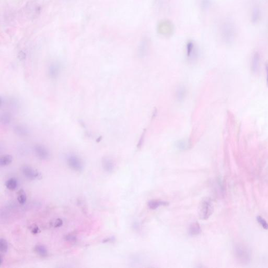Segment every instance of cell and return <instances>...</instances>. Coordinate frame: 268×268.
Returning <instances> with one entry per match:
<instances>
[{
  "mask_svg": "<svg viewBox=\"0 0 268 268\" xmlns=\"http://www.w3.org/2000/svg\"><path fill=\"white\" fill-rule=\"evenodd\" d=\"M214 212L213 202L209 198H205L200 203L198 209L199 216L202 220H206L211 216Z\"/></svg>",
  "mask_w": 268,
  "mask_h": 268,
  "instance_id": "1",
  "label": "cell"
},
{
  "mask_svg": "<svg viewBox=\"0 0 268 268\" xmlns=\"http://www.w3.org/2000/svg\"><path fill=\"white\" fill-rule=\"evenodd\" d=\"M102 166L103 169L107 172L111 173L114 171L115 164L113 160L109 157H103L102 159Z\"/></svg>",
  "mask_w": 268,
  "mask_h": 268,
  "instance_id": "9",
  "label": "cell"
},
{
  "mask_svg": "<svg viewBox=\"0 0 268 268\" xmlns=\"http://www.w3.org/2000/svg\"><path fill=\"white\" fill-rule=\"evenodd\" d=\"M176 147L178 150L181 151H184L189 149L191 147V143L189 140L181 139L178 140L176 142Z\"/></svg>",
  "mask_w": 268,
  "mask_h": 268,
  "instance_id": "15",
  "label": "cell"
},
{
  "mask_svg": "<svg viewBox=\"0 0 268 268\" xmlns=\"http://www.w3.org/2000/svg\"><path fill=\"white\" fill-rule=\"evenodd\" d=\"M34 152L38 159L47 160L50 157V152L44 145L37 144L34 147Z\"/></svg>",
  "mask_w": 268,
  "mask_h": 268,
  "instance_id": "6",
  "label": "cell"
},
{
  "mask_svg": "<svg viewBox=\"0 0 268 268\" xmlns=\"http://www.w3.org/2000/svg\"><path fill=\"white\" fill-rule=\"evenodd\" d=\"M11 121V117L9 113H4L1 116V122L3 125L10 124Z\"/></svg>",
  "mask_w": 268,
  "mask_h": 268,
  "instance_id": "22",
  "label": "cell"
},
{
  "mask_svg": "<svg viewBox=\"0 0 268 268\" xmlns=\"http://www.w3.org/2000/svg\"><path fill=\"white\" fill-rule=\"evenodd\" d=\"M189 231L191 236H197L201 233V228L199 223L194 222L191 225Z\"/></svg>",
  "mask_w": 268,
  "mask_h": 268,
  "instance_id": "16",
  "label": "cell"
},
{
  "mask_svg": "<svg viewBox=\"0 0 268 268\" xmlns=\"http://www.w3.org/2000/svg\"><path fill=\"white\" fill-rule=\"evenodd\" d=\"M187 95V89L185 86L180 85L176 89L175 92V97L177 101L179 102H182L185 100Z\"/></svg>",
  "mask_w": 268,
  "mask_h": 268,
  "instance_id": "10",
  "label": "cell"
},
{
  "mask_svg": "<svg viewBox=\"0 0 268 268\" xmlns=\"http://www.w3.org/2000/svg\"><path fill=\"white\" fill-rule=\"evenodd\" d=\"M114 240H115V238L113 237H111L104 238V239L103 240L102 242L103 243H107V242H113Z\"/></svg>",
  "mask_w": 268,
  "mask_h": 268,
  "instance_id": "30",
  "label": "cell"
},
{
  "mask_svg": "<svg viewBox=\"0 0 268 268\" xmlns=\"http://www.w3.org/2000/svg\"><path fill=\"white\" fill-rule=\"evenodd\" d=\"M174 25L173 23L169 19H163L159 21L157 25L158 33L165 37H170L174 33Z\"/></svg>",
  "mask_w": 268,
  "mask_h": 268,
  "instance_id": "2",
  "label": "cell"
},
{
  "mask_svg": "<svg viewBox=\"0 0 268 268\" xmlns=\"http://www.w3.org/2000/svg\"><path fill=\"white\" fill-rule=\"evenodd\" d=\"M67 165L71 170L76 172H81L84 169L82 160L78 156L74 154H69L66 157Z\"/></svg>",
  "mask_w": 268,
  "mask_h": 268,
  "instance_id": "3",
  "label": "cell"
},
{
  "mask_svg": "<svg viewBox=\"0 0 268 268\" xmlns=\"http://www.w3.org/2000/svg\"><path fill=\"white\" fill-rule=\"evenodd\" d=\"M150 41L147 37L143 38L139 43L137 49V56L140 58L146 57L149 51Z\"/></svg>",
  "mask_w": 268,
  "mask_h": 268,
  "instance_id": "7",
  "label": "cell"
},
{
  "mask_svg": "<svg viewBox=\"0 0 268 268\" xmlns=\"http://www.w3.org/2000/svg\"><path fill=\"white\" fill-rule=\"evenodd\" d=\"M5 185L8 190L14 191L18 187V181L15 178H10L6 181Z\"/></svg>",
  "mask_w": 268,
  "mask_h": 268,
  "instance_id": "17",
  "label": "cell"
},
{
  "mask_svg": "<svg viewBox=\"0 0 268 268\" xmlns=\"http://www.w3.org/2000/svg\"><path fill=\"white\" fill-rule=\"evenodd\" d=\"M25 56H26L24 52H22V51L20 52V53L19 54V59H20L21 60L24 59H25Z\"/></svg>",
  "mask_w": 268,
  "mask_h": 268,
  "instance_id": "33",
  "label": "cell"
},
{
  "mask_svg": "<svg viewBox=\"0 0 268 268\" xmlns=\"http://www.w3.org/2000/svg\"><path fill=\"white\" fill-rule=\"evenodd\" d=\"M169 203L167 202L159 200V199H152L150 200L148 203V207L152 209H155L160 206H167Z\"/></svg>",
  "mask_w": 268,
  "mask_h": 268,
  "instance_id": "14",
  "label": "cell"
},
{
  "mask_svg": "<svg viewBox=\"0 0 268 268\" xmlns=\"http://www.w3.org/2000/svg\"><path fill=\"white\" fill-rule=\"evenodd\" d=\"M64 239L68 242L74 243V242H76L78 239L76 235H74L73 234H68L65 236Z\"/></svg>",
  "mask_w": 268,
  "mask_h": 268,
  "instance_id": "27",
  "label": "cell"
},
{
  "mask_svg": "<svg viewBox=\"0 0 268 268\" xmlns=\"http://www.w3.org/2000/svg\"><path fill=\"white\" fill-rule=\"evenodd\" d=\"M17 201L19 204L24 205L27 201V195L24 190H19L17 192Z\"/></svg>",
  "mask_w": 268,
  "mask_h": 268,
  "instance_id": "20",
  "label": "cell"
},
{
  "mask_svg": "<svg viewBox=\"0 0 268 268\" xmlns=\"http://www.w3.org/2000/svg\"><path fill=\"white\" fill-rule=\"evenodd\" d=\"M21 171L25 177L31 180H39L42 178L41 174L39 171L29 166L24 165L21 167Z\"/></svg>",
  "mask_w": 268,
  "mask_h": 268,
  "instance_id": "5",
  "label": "cell"
},
{
  "mask_svg": "<svg viewBox=\"0 0 268 268\" xmlns=\"http://www.w3.org/2000/svg\"><path fill=\"white\" fill-rule=\"evenodd\" d=\"M14 132L17 135L26 136L29 135L28 129L23 125H16L14 127Z\"/></svg>",
  "mask_w": 268,
  "mask_h": 268,
  "instance_id": "18",
  "label": "cell"
},
{
  "mask_svg": "<svg viewBox=\"0 0 268 268\" xmlns=\"http://www.w3.org/2000/svg\"><path fill=\"white\" fill-rule=\"evenodd\" d=\"M257 221L258 223L262 226V227L264 228V229L267 230L268 229V224L266 222L264 219H263L262 217L260 216H258L257 217Z\"/></svg>",
  "mask_w": 268,
  "mask_h": 268,
  "instance_id": "25",
  "label": "cell"
},
{
  "mask_svg": "<svg viewBox=\"0 0 268 268\" xmlns=\"http://www.w3.org/2000/svg\"><path fill=\"white\" fill-rule=\"evenodd\" d=\"M8 243L7 241L4 238H1L0 240V252L1 254H5L8 250Z\"/></svg>",
  "mask_w": 268,
  "mask_h": 268,
  "instance_id": "24",
  "label": "cell"
},
{
  "mask_svg": "<svg viewBox=\"0 0 268 268\" xmlns=\"http://www.w3.org/2000/svg\"><path fill=\"white\" fill-rule=\"evenodd\" d=\"M246 252L247 251L245 250L244 249H242L239 247H238L237 249L236 250V253L237 256L238 257V258H242L246 261L248 260V254Z\"/></svg>",
  "mask_w": 268,
  "mask_h": 268,
  "instance_id": "21",
  "label": "cell"
},
{
  "mask_svg": "<svg viewBox=\"0 0 268 268\" xmlns=\"http://www.w3.org/2000/svg\"><path fill=\"white\" fill-rule=\"evenodd\" d=\"M229 24L225 25L224 28L223 29L224 38L225 39L226 42L228 43H231L233 38V34L234 33L232 27Z\"/></svg>",
  "mask_w": 268,
  "mask_h": 268,
  "instance_id": "12",
  "label": "cell"
},
{
  "mask_svg": "<svg viewBox=\"0 0 268 268\" xmlns=\"http://www.w3.org/2000/svg\"><path fill=\"white\" fill-rule=\"evenodd\" d=\"M60 70V66L58 64L53 63L50 64L48 70V74L49 78L52 79L57 78L59 75Z\"/></svg>",
  "mask_w": 268,
  "mask_h": 268,
  "instance_id": "11",
  "label": "cell"
},
{
  "mask_svg": "<svg viewBox=\"0 0 268 268\" xmlns=\"http://www.w3.org/2000/svg\"><path fill=\"white\" fill-rule=\"evenodd\" d=\"M63 224V221L61 218H57L55 222L53 223L52 225L55 228H58L61 227Z\"/></svg>",
  "mask_w": 268,
  "mask_h": 268,
  "instance_id": "28",
  "label": "cell"
},
{
  "mask_svg": "<svg viewBox=\"0 0 268 268\" xmlns=\"http://www.w3.org/2000/svg\"><path fill=\"white\" fill-rule=\"evenodd\" d=\"M144 133H145V132L143 133L142 135L141 136V138H140V140H139V142H138V147H141V146L142 145L143 140H144V136H145Z\"/></svg>",
  "mask_w": 268,
  "mask_h": 268,
  "instance_id": "32",
  "label": "cell"
},
{
  "mask_svg": "<svg viewBox=\"0 0 268 268\" xmlns=\"http://www.w3.org/2000/svg\"><path fill=\"white\" fill-rule=\"evenodd\" d=\"M40 232H41L40 229L37 226L33 227L32 228H31V232L33 234H34V235H36L37 234H39V233H40Z\"/></svg>",
  "mask_w": 268,
  "mask_h": 268,
  "instance_id": "29",
  "label": "cell"
},
{
  "mask_svg": "<svg viewBox=\"0 0 268 268\" xmlns=\"http://www.w3.org/2000/svg\"><path fill=\"white\" fill-rule=\"evenodd\" d=\"M34 252L39 256L45 258L48 256V250L47 248L44 245L41 244H36L34 247Z\"/></svg>",
  "mask_w": 268,
  "mask_h": 268,
  "instance_id": "13",
  "label": "cell"
},
{
  "mask_svg": "<svg viewBox=\"0 0 268 268\" xmlns=\"http://www.w3.org/2000/svg\"><path fill=\"white\" fill-rule=\"evenodd\" d=\"M13 162V157L10 154L3 155L0 158V166L1 167L7 166Z\"/></svg>",
  "mask_w": 268,
  "mask_h": 268,
  "instance_id": "19",
  "label": "cell"
},
{
  "mask_svg": "<svg viewBox=\"0 0 268 268\" xmlns=\"http://www.w3.org/2000/svg\"><path fill=\"white\" fill-rule=\"evenodd\" d=\"M260 55L259 52H255L252 58L251 62V71L254 74H258L260 68Z\"/></svg>",
  "mask_w": 268,
  "mask_h": 268,
  "instance_id": "8",
  "label": "cell"
},
{
  "mask_svg": "<svg viewBox=\"0 0 268 268\" xmlns=\"http://www.w3.org/2000/svg\"><path fill=\"white\" fill-rule=\"evenodd\" d=\"M211 4V0H201V8L202 10H207L208 9Z\"/></svg>",
  "mask_w": 268,
  "mask_h": 268,
  "instance_id": "26",
  "label": "cell"
},
{
  "mask_svg": "<svg viewBox=\"0 0 268 268\" xmlns=\"http://www.w3.org/2000/svg\"><path fill=\"white\" fill-rule=\"evenodd\" d=\"M265 68L266 71V83L267 87H268V62H266L265 64Z\"/></svg>",
  "mask_w": 268,
  "mask_h": 268,
  "instance_id": "31",
  "label": "cell"
},
{
  "mask_svg": "<svg viewBox=\"0 0 268 268\" xmlns=\"http://www.w3.org/2000/svg\"><path fill=\"white\" fill-rule=\"evenodd\" d=\"M186 56L190 62L197 61L199 57V51L195 43L192 41H188L186 44Z\"/></svg>",
  "mask_w": 268,
  "mask_h": 268,
  "instance_id": "4",
  "label": "cell"
},
{
  "mask_svg": "<svg viewBox=\"0 0 268 268\" xmlns=\"http://www.w3.org/2000/svg\"><path fill=\"white\" fill-rule=\"evenodd\" d=\"M260 10L258 7L254 9L252 13V21L253 23H256L260 19Z\"/></svg>",
  "mask_w": 268,
  "mask_h": 268,
  "instance_id": "23",
  "label": "cell"
}]
</instances>
